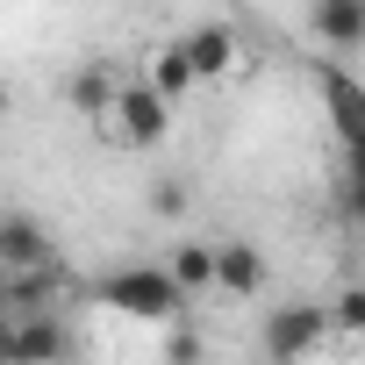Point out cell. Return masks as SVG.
I'll use <instances>...</instances> for the list:
<instances>
[{"mask_svg":"<svg viewBox=\"0 0 365 365\" xmlns=\"http://www.w3.org/2000/svg\"><path fill=\"white\" fill-rule=\"evenodd\" d=\"M322 315H329V336H365V287H344Z\"/></svg>","mask_w":365,"mask_h":365,"instance_id":"cell-14","label":"cell"},{"mask_svg":"<svg viewBox=\"0 0 365 365\" xmlns=\"http://www.w3.org/2000/svg\"><path fill=\"white\" fill-rule=\"evenodd\" d=\"M187 201H194V194H187V179H172V172L150 179V215H158V222H179V215H187Z\"/></svg>","mask_w":365,"mask_h":365,"instance_id":"cell-15","label":"cell"},{"mask_svg":"<svg viewBox=\"0 0 365 365\" xmlns=\"http://www.w3.org/2000/svg\"><path fill=\"white\" fill-rule=\"evenodd\" d=\"M165 279H172L179 294H208V287H215V251H208V244H179V251L165 258Z\"/></svg>","mask_w":365,"mask_h":365,"instance_id":"cell-13","label":"cell"},{"mask_svg":"<svg viewBox=\"0 0 365 365\" xmlns=\"http://www.w3.org/2000/svg\"><path fill=\"white\" fill-rule=\"evenodd\" d=\"M308 29H315L329 51H365V0H315V8H308Z\"/></svg>","mask_w":365,"mask_h":365,"instance_id":"cell-10","label":"cell"},{"mask_svg":"<svg viewBox=\"0 0 365 365\" xmlns=\"http://www.w3.org/2000/svg\"><path fill=\"white\" fill-rule=\"evenodd\" d=\"M0 322H15V315H8V272H0Z\"/></svg>","mask_w":365,"mask_h":365,"instance_id":"cell-19","label":"cell"},{"mask_svg":"<svg viewBox=\"0 0 365 365\" xmlns=\"http://www.w3.org/2000/svg\"><path fill=\"white\" fill-rule=\"evenodd\" d=\"M179 58L194 65V86H201V79H222V72L237 65V29H230V22H201V29L179 36Z\"/></svg>","mask_w":365,"mask_h":365,"instance_id":"cell-8","label":"cell"},{"mask_svg":"<svg viewBox=\"0 0 365 365\" xmlns=\"http://www.w3.org/2000/svg\"><path fill=\"white\" fill-rule=\"evenodd\" d=\"M344 208L365 222V165H351V172H344Z\"/></svg>","mask_w":365,"mask_h":365,"instance_id":"cell-17","label":"cell"},{"mask_svg":"<svg viewBox=\"0 0 365 365\" xmlns=\"http://www.w3.org/2000/svg\"><path fill=\"white\" fill-rule=\"evenodd\" d=\"M58 265V244H51V230L36 222V215H22V208H8L0 215V272H51Z\"/></svg>","mask_w":365,"mask_h":365,"instance_id":"cell-5","label":"cell"},{"mask_svg":"<svg viewBox=\"0 0 365 365\" xmlns=\"http://www.w3.org/2000/svg\"><path fill=\"white\" fill-rule=\"evenodd\" d=\"M258 336H265V358H272V365H301V358H315V351L329 344V315H322L315 301H279Z\"/></svg>","mask_w":365,"mask_h":365,"instance_id":"cell-2","label":"cell"},{"mask_svg":"<svg viewBox=\"0 0 365 365\" xmlns=\"http://www.w3.org/2000/svg\"><path fill=\"white\" fill-rule=\"evenodd\" d=\"M115 136L129 143V150H158L165 143V129H172V108L143 86V79H122V101H115Z\"/></svg>","mask_w":365,"mask_h":365,"instance_id":"cell-4","label":"cell"},{"mask_svg":"<svg viewBox=\"0 0 365 365\" xmlns=\"http://www.w3.org/2000/svg\"><path fill=\"white\" fill-rule=\"evenodd\" d=\"M0 115H8V86H0Z\"/></svg>","mask_w":365,"mask_h":365,"instance_id":"cell-20","label":"cell"},{"mask_svg":"<svg viewBox=\"0 0 365 365\" xmlns=\"http://www.w3.org/2000/svg\"><path fill=\"white\" fill-rule=\"evenodd\" d=\"M65 101H72L79 115L108 122V115H115V101H122V72H115V58H86V65L65 79Z\"/></svg>","mask_w":365,"mask_h":365,"instance_id":"cell-7","label":"cell"},{"mask_svg":"<svg viewBox=\"0 0 365 365\" xmlns=\"http://www.w3.org/2000/svg\"><path fill=\"white\" fill-rule=\"evenodd\" d=\"M58 287H65L58 265H51V272H15V279H8V315H15V322H22V315H58Z\"/></svg>","mask_w":365,"mask_h":365,"instance_id":"cell-11","label":"cell"},{"mask_svg":"<svg viewBox=\"0 0 365 365\" xmlns=\"http://www.w3.org/2000/svg\"><path fill=\"white\" fill-rule=\"evenodd\" d=\"M208 251H215V287H222L230 301H251V294L265 287V272H272L265 251L244 244V237H222V244H208Z\"/></svg>","mask_w":365,"mask_h":365,"instance_id":"cell-6","label":"cell"},{"mask_svg":"<svg viewBox=\"0 0 365 365\" xmlns=\"http://www.w3.org/2000/svg\"><path fill=\"white\" fill-rule=\"evenodd\" d=\"M165 365H201V329L194 322H172L165 329Z\"/></svg>","mask_w":365,"mask_h":365,"instance_id":"cell-16","label":"cell"},{"mask_svg":"<svg viewBox=\"0 0 365 365\" xmlns=\"http://www.w3.org/2000/svg\"><path fill=\"white\" fill-rule=\"evenodd\" d=\"M65 358H72L65 315H22L15 322V365H65Z\"/></svg>","mask_w":365,"mask_h":365,"instance_id":"cell-9","label":"cell"},{"mask_svg":"<svg viewBox=\"0 0 365 365\" xmlns=\"http://www.w3.org/2000/svg\"><path fill=\"white\" fill-rule=\"evenodd\" d=\"M315 93H322V108H329V129H336V143L358 158V150H365V86H358L344 65L315 58Z\"/></svg>","mask_w":365,"mask_h":365,"instance_id":"cell-3","label":"cell"},{"mask_svg":"<svg viewBox=\"0 0 365 365\" xmlns=\"http://www.w3.org/2000/svg\"><path fill=\"white\" fill-rule=\"evenodd\" d=\"M0 365H15V322H0Z\"/></svg>","mask_w":365,"mask_h":365,"instance_id":"cell-18","label":"cell"},{"mask_svg":"<svg viewBox=\"0 0 365 365\" xmlns=\"http://www.w3.org/2000/svg\"><path fill=\"white\" fill-rule=\"evenodd\" d=\"M93 301H101V308H115V315H129V322L172 329V322H179V301H187V294L165 279V265H122V272L93 279Z\"/></svg>","mask_w":365,"mask_h":365,"instance_id":"cell-1","label":"cell"},{"mask_svg":"<svg viewBox=\"0 0 365 365\" xmlns=\"http://www.w3.org/2000/svg\"><path fill=\"white\" fill-rule=\"evenodd\" d=\"M143 86H150V93H158L165 108H179V101L194 93V65L179 58V43H158V58H150V72H143Z\"/></svg>","mask_w":365,"mask_h":365,"instance_id":"cell-12","label":"cell"}]
</instances>
